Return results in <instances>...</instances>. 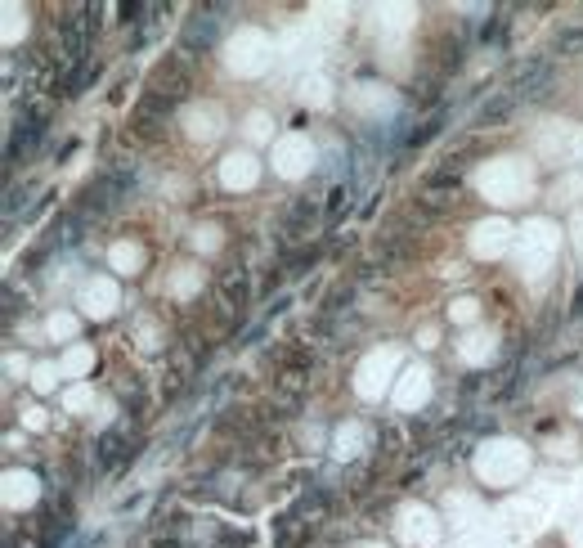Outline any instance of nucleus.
<instances>
[{"label":"nucleus","instance_id":"a878e982","mask_svg":"<svg viewBox=\"0 0 583 548\" xmlns=\"http://www.w3.org/2000/svg\"><path fill=\"white\" fill-rule=\"evenodd\" d=\"M359 548H386V544H359Z\"/></svg>","mask_w":583,"mask_h":548},{"label":"nucleus","instance_id":"ddd939ff","mask_svg":"<svg viewBox=\"0 0 583 548\" xmlns=\"http://www.w3.org/2000/svg\"><path fill=\"white\" fill-rule=\"evenodd\" d=\"M113 266L121 274H135L144 266V248H135V243H117L113 248Z\"/></svg>","mask_w":583,"mask_h":548},{"label":"nucleus","instance_id":"4be33fe9","mask_svg":"<svg viewBox=\"0 0 583 548\" xmlns=\"http://www.w3.org/2000/svg\"><path fill=\"white\" fill-rule=\"evenodd\" d=\"M23 422L41 431V427H45V410H36V405H32V410H23Z\"/></svg>","mask_w":583,"mask_h":548},{"label":"nucleus","instance_id":"f257e3e1","mask_svg":"<svg viewBox=\"0 0 583 548\" xmlns=\"http://www.w3.org/2000/svg\"><path fill=\"white\" fill-rule=\"evenodd\" d=\"M480 189L494 198V203H521L530 194V166L516 162V157H503L494 162L484 175H480Z\"/></svg>","mask_w":583,"mask_h":548},{"label":"nucleus","instance_id":"aec40b11","mask_svg":"<svg viewBox=\"0 0 583 548\" xmlns=\"http://www.w3.org/2000/svg\"><path fill=\"white\" fill-rule=\"evenodd\" d=\"M454 319H458V324H466V319H475V301H471V297H463V301H454Z\"/></svg>","mask_w":583,"mask_h":548},{"label":"nucleus","instance_id":"393cba45","mask_svg":"<svg viewBox=\"0 0 583 548\" xmlns=\"http://www.w3.org/2000/svg\"><path fill=\"white\" fill-rule=\"evenodd\" d=\"M575 544H579V548H583V535H579V531H575Z\"/></svg>","mask_w":583,"mask_h":548},{"label":"nucleus","instance_id":"5701e85b","mask_svg":"<svg viewBox=\"0 0 583 548\" xmlns=\"http://www.w3.org/2000/svg\"><path fill=\"white\" fill-rule=\"evenodd\" d=\"M81 405H90V392H86V387H81V392H72V396H68V410H81Z\"/></svg>","mask_w":583,"mask_h":548},{"label":"nucleus","instance_id":"f8f14e48","mask_svg":"<svg viewBox=\"0 0 583 548\" xmlns=\"http://www.w3.org/2000/svg\"><path fill=\"white\" fill-rule=\"evenodd\" d=\"M216 122H221V113H216L212 104H207V109H193V113H189V136L193 139H212L216 131H221Z\"/></svg>","mask_w":583,"mask_h":548},{"label":"nucleus","instance_id":"39448f33","mask_svg":"<svg viewBox=\"0 0 583 548\" xmlns=\"http://www.w3.org/2000/svg\"><path fill=\"white\" fill-rule=\"evenodd\" d=\"M233 54H230V63H233V72H260L265 68V36L260 32H242L238 41L230 45Z\"/></svg>","mask_w":583,"mask_h":548},{"label":"nucleus","instance_id":"1a4fd4ad","mask_svg":"<svg viewBox=\"0 0 583 548\" xmlns=\"http://www.w3.org/2000/svg\"><path fill=\"white\" fill-rule=\"evenodd\" d=\"M507 234H512V230H507L503 221H480V225H475V239H471L475 257H503Z\"/></svg>","mask_w":583,"mask_h":548},{"label":"nucleus","instance_id":"dca6fc26","mask_svg":"<svg viewBox=\"0 0 583 548\" xmlns=\"http://www.w3.org/2000/svg\"><path fill=\"white\" fill-rule=\"evenodd\" d=\"M77 333V319L72 315H54L50 319V337H72Z\"/></svg>","mask_w":583,"mask_h":548},{"label":"nucleus","instance_id":"423d86ee","mask_svg":"<svg viewBox=\"0 0 583 548\" xmlns=\"http://www.w3.org/2000/svg\"><path fill=\"white\" fill-rule=\"evenodd\" d=\"M81 310L86 315H95V319H104V315H113V306H117V288L108 283V279H90L86 288H81Z\"/></svg>","mask_w":583,"mask_h":548},{"label":"nucleus","instance_id":"f03ea898","mask_svg":"<svg viewBox=\"0 0 583 548\" xmlns=\"http://www.w3.org/2000/svg\"><path fill=\"white\" fill-rule=\"evenodd\" d=\"M475 472H480L484 481H494V486H507V481H516V477L525 472V449H521V445H512V440L484 445V454H480Z\"/></svg>","mask_w":583,"mask_h":548},{"label":"nucleus","instance_id":"7ed1b4c3","mask_svg":"<svg viewBox=\"0 0 583 548\" xmlns=\"http://www.w3.org/2000/svg\"><path fill=\"white\" fill-rule=\"evenodd\" d=\"M400 535L409 548H431L440 540V522L431 517V508H404L400 513Z\"/></svg>","mask_w":583,"mask_h":548},{"label":"nucleus","instance_id":"6ab92c4d","mask_svg":"<svg viewBox=\"0 0 583 548\" xmlns=\"http://www.w3.org/2000/svg\"><path fill=\"white\" fill-rule=\"evenodd\" d=\"M247 136H251V139H265V136H269V118H265V113H256V118L247 122Z\"/></svg>","mask_w":583,"mask_h":548},{"label":"nucleus","instance_id":"20e7f679","mask_svg":"<svg viewBox=\"0 0 583 548\" xmlns=\"http://www.w3.org/2000/svg\"><path fill=\"white\" fill-rule=\"evenodd\" d=\"M310 162H315V148H310V139L292 136L278 144V153H274V171L278 175H301V171H310Z\"/></svg>","mask_w":583,"mask_h":548},{"label":"nucleus","instance_id":"0eeeda50","mask_svg":"<svg viewBox=\"0 0 583 548\" xmlns=\"http://www.w3.org/2000/svg\"><path fill=\"white\" fill-rule=\"evenodd\" d=\"M390 369H395V351L372 355V360L359 369V392H363V396H381V392H386V383H390Z\"/></svg>","mask_w":583,"mask_h":548},{"label":"nucleus","instance_id":"f3484780","mask_svg":"<svg viewBox=\"0 0 583 548\" xmlns=\"http://www.w3.org/2000/svg\"><path fill=\"white\" fill-rule=\"evenodd\" d=\"M86 369H90V351H72L63 360V373H86Z\"/></svg>","mask_w":583,"mask_h":548},{"label":"nucleus","instance_id":"9b49d317","mask_svg":"<svg viewBox=\"0 0 583 548\" xmlns=\"http://www.w3.org/2000/svg\"><path fill=\"white\" fill-rule=\"evenodd\" d=\"M5 486H9V490H5V504H9V508H18V504H32V499H36V477H32V472H9V477H5Z\"/></svg>","mask_w":583,"mask_h":548},{"label":"nucleus","instance_id":"412c9836","mask_svg":"<svg viewBox=\"0 0 583 548\" xmlns=\"http://www.w3.org/2000/svg\"><path fill=\"white\" fill-rule=\"evenodd\" d=\"M216 234H221V230H216V225H207V230H198V239H193V243H198V248H207V252H212V248H216V243H221V239H216Z\"/></svg>","mask_w":583,"mask_h":548},{"label":"nucleus","instance_id":"6e6552de","mask_svg":"<svg viewBox=\"0 0 583 548\" xmlns=\"http://www.w3.org/2000/svg\"><path fill=\"white\" fill-rule=\"evenodd\" d=\"M256 157L251 153H230L225 157V166H221V180H225V189H251L256 184Z\"/></svg>","mask_w":583,"mask_h":548},{"label":"nucleus","instance_id":"a211bd4d","mask_svg":"<svg viewBox=\"0 0 583 548\" xmlns=\"http://www.w3.org/2000/svg\"><path fill=\"white\" fill-rule=\"evenodd\" d=\"M54 378H59V369H54V364H41V369H36V378H32V387H36V392H50V387H54Z\"/></svg>","mask_w":583,"mask_h":548},{"label":"nucleus","instance_id":"2eb2a0df","mask_svg":"<svg viewBox=\"0 0 583 548\" xmlns=\"http://www.w3.org/2000/svg\"><path fill=\"white\" fill-rule=\"evenodd\" d=\"M337 454H342V458L359 454V427H342V431H337Z\"/></svg>","mask_w":583,"mask_h":548},{"label":"nucleus","instance_id":"b1692460","mask_svg":"<svg viewBox=\"0 0 583 548\" xmlns=\"http://www.w3.org/2000/svg\"><path fill=\"white\" fill-rule=\"evenodd\" d=\"M575 234H579V252H583V216L575 221Z\"/></svg>","mask_w":583,"mask_h":548},{"label":"nucleus","instance_id":"9d476101","mask_svg":"<svg viewBox=\"0 0 583 548\" xmlns=\"http://www.w3.org/2000/svg\"><path fill=\"white\" fill-rule=\"evenodd\" d=\"M404 378H409V383H404V392H400V410H413V405H422V401L431 396V373H427V369H409Z\"/></svg>","mask_w":583,"mask_h":548},{"label":"nucleus","instance_id":"4468645a","mask_svg":"<svg viewBox=\"0 0 583 548\" xmlns=\"http://www.w3.org/2000/svg\"><path fill=\"white\" fill-rule=\"evenodd\" d=\"M484 351H494V337H484V333H471L463 346V360H484Z\"/></svg>","mask_w":583,"mask_h":548}]
</instances>
